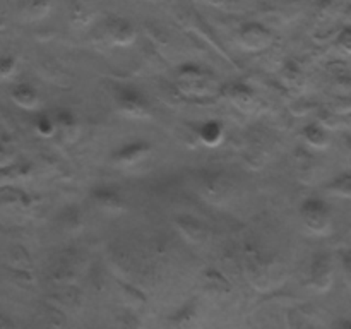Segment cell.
Masks as SVG:
<instances>
[{"mask_svg": "<svg viewBox=\"0 0 351 329\" xmlns=\"http://www.w3.org/2000/svg\"><path fill=\"white\" fill-rule=\"evenodd\" d=\"M197 137L204 146L215 147L221 144L223 139H225V127L218 120H208V122H204L199 127Z\"/></svg>", "mask_w": 351, "mask_h": 329, "instance_id": "10", "label": "cell"}, {"mask_svg": "<svg viewBox=\"0 0 351 329\" xmlns=\"http://www.w3.org/2000/svg\"><path fill=\"white\" fill-rule=\"evenodd\" d=\"M93 199H95L99 209L110 212V215H117V212H122L125 209V201L115 191L99 188V191L93 192Z\"/></svg>", "mask_w": 351, "mask_h": 329, "instance_id": "9", "label": "cell"}, {"mask_svg": "<svg viewBox=\"0 0 351 329\" xmlns=\"http://www.w3.org/2000/svg\"><path fill=\"white\" fill-rule=\"evenodd\" d=\"M105 34L110 43L117 47H130L136 41L137 31L132 24L122 17H112L105 26Z\"/></svg>", "mask_w": 351, "mask_h": 329, "instance_id": "5", "label": "cell"}, {"mask_svg": "<svg viewBox=\"0 0 351 329\" xmlns=\"http://www.w3.org/2000/svg\"><path fill=\"white\" fill-rule=\"evenodd\" d=\"M16 71H17L16 60L10 57H3L2 64H0V77H2L3 81H7V79H10L14 74H16Z\"/></svg>", "mask_w": 351, "mask_h": 329, "instance_id": "19", "label": "cell"}, {"mask_svg": "<svg viewBox=\"0 0 351 329\" xmlns=\"http://www.w3.org/2000/svg\"><path fill=\"white\" fill-rule=\"evenodd\" d=\"M302 221L308 232L315 235H328L332 228V216L331 209L322 199L311 197L304 201L300 208Z\"/></svg>", "mask_w": 351, "mask_h": 329, "instance_id": "1", "label": "cell"}, {"mask_svg": "<svg viewBox=\"0 0 351 329\" xmlns=\"http://www.w3.org/2000/svg\"><path fill=\"white\" fill-rule=\"evenodd\" d=\"M10 98H12V101L17 106H21L24 110H34L40 105V98H38L36 91L27 84L14 86L12 93H10Z\"/></svg>", "mask_w": 351, "mask_h": 329, "instance_id": "11", "label": "cell"}, {"mask_svg": "<svg viewBox=\"0 0 351 329\" xmlns=\"http://www.w3.org/2000/svg\"><path fill=\"white\" fill-rule=\"evenodd\" d=\"M336 41H338L339 50H341L343 53L350 55L351 57V26L345 27V29L338 34V40Z\"/></svg>", "mask_w": 351, "mask_h": 329, "instance_id": "20", "label": "cell"}, {"mask_svg": "<svg viewBox=\"0 0 351 329\" xmlns=\"http://www.w3.org/2000/svg\"><path fill=\"white\" fill-rule=\"evenodd\" d=\"M34 130H36L38 136L41 137H51L57 132V125H55V120H51L50 117H38L36 122H34Z\"/></svg>", "mask_w": 351, "mask_h": 329, "instance_id": "16", "label": "cell"}, {"mask_svg": "<svg viewBox=\"0 0 351 329\" xmlns=\"http://www.w3.org/2000/svg\"><path fill=\"white\" fill-rule=\"evenodd\" d=\"M328 191L331 192L332 195H338V197L351 199V173L336 177L335 180L328 185Z\"/></svg>", "mask_w": 351, "mask_h": 329, "instance_id": "13", "label": "cell"}, {"mask_svg": "<svg viewBox=\"0 0 351 329\" xmlns=\"http://www.w3.org/2000/svg\"><path fill=\"white\" fill-rule=\"evenodd\" d=\"M332 284V267L328 257L317 259L311 271V287L317 291H328Z\"/></svg>", "mask_w": 351, "mask_h": 329, "instance_id": "8", "label": "cell"}, {"mask_svg": "<svg viewBox=\"0 0 351 329\" xmlns=\"http://www.w3.org/2000/svg\"><path fill=\"white\" fill-rule=\"evenodd\" d=\"M302 136H304L305 143L311 144L315 149H326L329 146V137L326 134V130L322 129L317 123H311V125H305L302 130Z\"/></svg>", "mask_w": 351, "mask_h": 329, "instance_id": "12", "label": "cell"}, {"mask_svg": "<svg viewBox=\"0 0 351 329\" xmlns=\"http://www.w3.org/2000/svg\"><path fill=\"white\" fill-rule=\"evenodd\" d=\"M177 86L184 95L201 98V96L209 95L213 91L215 82H213L211 74L208 71L197 67V65L189 64L180 67V71H178Z\"/></svg>", "mask_w": 351, "mask_h": 329, "instance_id": "2", "label": "cell"}, {"mask_svg": "<svg viewBox=\"0 0 351 329\" xmlns=\"http://www.w3.org/2000/svg\"><path fill=\"white\" fill-rule=\"evenodd\" d=\"M119 108L120 112L125 113L132 119H144L147 117V105L143 96L132 89H123L119 96Z\"/></svg>", "mask_w": 351, "mask_h": 329, "instance_id": "7", "label": "cell"}, {"mask_svg": "<svg viewBox=\"0 0 351 329\" xmlns=\"http://www.w3.org/2000/svg\"><path fill=\"white\" fill-rule=\"evenodd\" d=\"M178 230H180L182 235H184L187 240H191V242H199L202 236V228L197 225V223H191L182 219V221L178 223Z\"/></svg>", "mask_w": 351, "mask_h": 329, "instance_id": "17", "label": "cell"}, {"mask_svg": "<svg viewBox=\"0 0 351 329\" xmlns=\"http://www.w3.org/2000/svg\"><path fill=\"white\" fill-rule=\"evenodd\" d=\"M55 125H57V129L60 130V132L64 134H69L71 136V130L72 129H77V123H75V119L72 113L69 112H58L57 115H55Z\"/></svg>", "mask_w": 351, "mask_h": 329, "instance_id": "15", "label": "cell"}, {"mask_svg": "<svg viewBox=\"0 0 351 329\" xmlns=\"http://www.w3.org/2000/svg\"><path fill=\"white\" fill-rule=\"evenodd\" d=\"M50 3L48 2H27L23 3V14L27 19H41V17L47 16L50 12Z\"/></svg>", "mask_w": 351, "mask_h": 329, "instance_id": "14", "label": "cell"}, {"mask_svg": "<svg viewBox=\"0 0 351 329\" xmlns=\"http://www.w3.org/2000/svg\"><path fill=\"white\" fill-rule=\"evenodd\" d=\"M223 95L225 98L232 103L233 106L240 110L243 113H252L256 112L259 101L256 98V93L249 88L243 82H232V84L225 86L223 88Z\"/></svg>", "mask_w": 351, "mask_h": 329, "instance_id": "4", "label": "cell"}, {"mask_svg": "<svg viewBox=\"0 0 351 329\" xmlns=\"http://www.w3.org/2000/svg\"><path fill=\"white\" fill-rule=\"evenodd\" d=\"M237 41L247 51H263L273 45L274 36L261 23H247L237 33Z\"/></svg>", "mask_w": 351, "mask_h": 329, "instance_id": "3", "label": "cell"}, {"mask_svg": "<svg viewBox=\"0 0 351 329\" xmlns=\"http://www.w3.org/2000/svg\"><path fill=\"white\" fill-rule=\"evenodd\" d=\"M151 153V146L146 143H130L127 146L120 147L115 154H113V163L117 167L129 168L134 167V164L141 163L147 154Z\"/></svg>", "mask_w": 351, "mask_h": 329, "instance_id": "6", "label": "cell"}, {"mask_svg": "<svg viewBox=\"0 0 351 329\" xmlns=\"http://www.w3.org/2000/svg\"><path fill=\"white\" fill-rule=\"evenodd\" d=\"M335 329H351V321H339L335 326Z\"/></svg>", "mask_w": 351, "mask_h": 329, "instance_id": "21", "label": "cell"}, {"mask_svg": "<svg viewBox=\"0 0 351 329\" xmlns=\"http://www.w3.org/2000/svg\"><path fill=\"white\" fill-rule=\"evenodd\" d=\"M71 21L74 26H79V27L88 26V24L93 21V16H91V12L88 10V7L79 5L77 3V5H74V9H72Z\"/></svg>", "mask_w": 351, "mask_h": 329, "instance_id": "18", "label": "cell"}]
</instances>
